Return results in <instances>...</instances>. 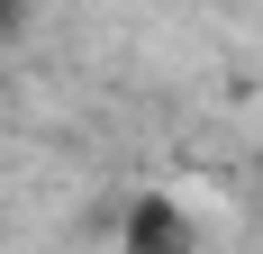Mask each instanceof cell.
Instances as JSON below:
<instances>
[{
  "mask_svg": "<svg viewBox=\"0 0 263 254\" xmlns=\"http://www.w3.org/2000/svg\"><path fill=\"white\" fill-rule=\"evenodd\" d=\"M127 254H191V218L173 200H136L127 209Z\"/></svg>",
  "mask_w": 263,
  "mask_h": 254,
  "instance_id": "obj_1",
  "label": "cell"
},
{
  "mask_svg": "<svg viewBox=\"0 0 263 254\" xmlns=\"http://www.w3.org/2000/svg\"><path fill=\"white\" fill-rule=\"evenodd\" d=\"M9 19H18V0H0V37H9Z\"/></svg>",
  "mask_w": 263,
  "mask_h": 254,
  "instance_id": "obj_2",
  "label": "cell"
}]
</instances>
